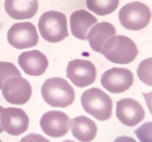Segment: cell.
Wrapping results in <instances>:
<instances>
[{"label":"cell","mask_w":152,"mask_h":142,"mask_svg":"<svg viewBox=\"0 0 152 142\" xmlns=\"http://www.w3.org/2000/svg\"><path fill=\"white\" fill-rule=\"evenodd\" d=\"M42 97L53 107L65 108L75 101V91L65 79L52 77L46 80L41 88Z\"/></svg>","instance_id":"cell-1"},{"label":"cell","mask_w":152,"mask_h":142,"mask_svg":"<svg viewBox=\"0 0 152 142\" xmlns=\"http://www.w3.org/2000/svg\"><path fill=\"white\" fill-rule=\"evenodd\" d=\"M101 54L112 63L127 64L134 61L138 50L131 39L124 35H118L105 42Z\"/></svg>","instance_id":"cell-2"},{"label":"cell","mask_w":152,"mask_h":142,"mask_svg":"<svg viewBox=\"0 0 152 142\" xmlns=\"http://www.w3.org/2000/svg\"><path fill=\"white\" fill-rule=\"evenodd\" d=\"M84 110L100 121L109 119L112 115L113 103L110 95L99 88L86 90L81 97Z\"/></svg>","instance_id":"cell-3"},{"label":"cell","mask_w":152,"mask_h":142,"mask_svg":"<svg viewBox=\"0 0 152 142\" xmlns=\"http://www.w3.org/2000/svg\"><path fill=\"white\" fill-rule=\"evenodd\" d=\"M38 25L42 38L50 43L61 42L69 35L66 17L59 12L51 10L44 13Z\"/></svg>","instance_id":"cell-4"},{"label":"cell","mask_w":152,"mask_h":142,"mask_svg":"<svg viewBox=\"0 0 152 142\" xmlns=\"http://www.w3.org/2000/svg\"><path fill=\"white\" fill-rule=\"evenodd\" d=\"M149 7L140 2H132L122 7L118 13L121 25L129 30L144 28L151 20Z\"/></svg>","instance_id":"cell-5"},{"label":"cell","mask_w":152,"mask_h":142,"mask_svg":"<svg viewBox=\"0 0 152 142\" xmlns=\"http://www.w3.org/2000/svg\"><path fill=\"white\" fill-rule=\"evenodd\" d=\"M7 41L18 50L35 47L38 43L39 36L34 25L30 22L16 23L8 30Z\"/></svg>","instance_id":"cell-6"},{"label":"cell","mask_w":152,"mask_h":142,"mask_svg":"<svg viewBox=\"0 0 152 142\" xmlns=\"http://www.w3.org/2000/svg\"><path fill=\"white\" fill-rule=\"evenodd\" d=\"M2 90L4 98L12 105L25 104L32 95V88L29 82L18 76L7 80L3 84Z\"/></svg>","instance_id":"cell-7"},{"label":"cell","mask_w":152,"mask_h":142,"mask_svg":"<svg viewBox=\"0 0 152 142\" xmlns=\"http://www.w3.org/2000/svg\"><path fill=\"white\" fill-rule=\"evenodd\" d=\"M67 77L76 87L84 88L92 84L95 81L96 68L88 60L74 59L69 62Z\"/></svg>","instance_id":"cell-8"},{"label":"cell","mask_w":152,"mask_h":142,"mask_svg":"<svg viewBox=\"0 0 152 142\" xmlns=\"http://www.w3.org/2000/svg\"><path fill=\"white\" fill-rule=\"evenodd\" d=\"M102 86L112 93H123L131 88L133 83V74L128 69L111 68L102 76Z\"/></svg>","instance_id":"cell-9"},{"label":"cell","mask_w":152,"mask_h":142,"mask_svg":"<svg viewBox=\"0 0 152 142\" xmlns=\"http://www.w3.org/2000/svg\"><path fill=\"white\" fill-rule=\"evenodd\" d=\"M0 121L4 130L13 136L20 135L26 132L29 125V118L25 111L17 108L2 109Z\"/></svg>","instance_id":"cell-10"},{"label":"cell","mask_w":152,"mask_h":142,"mask_svg":"<svg viewBox=\"0 0 152 142\" xmlns=\"http://www.w3.org/2000/svg\"><path fill=\"white\" fill-rule=\"evenodd\" d=\"M69 118L61 111H50L41 118L40 126L43 132L52 138H61L69 132Z\"/></svg>","instance_id":"cell-11"},{"label":"cell","mask_w":152,"mask_h":142,"mask_svg":"<svg viewBox=\"0 0 152 142\" xmlns=\"http://www.w3.org/2000/svg\"><path fill=\"white\" fill-rule=\"evenodd\" d=\"M116 114L118 119L123 125L134 127L141 122L145 117L143 107L132 98H123L116 103Z\"/></svg>","instance_id":"cell-12"},{"label":"cell","mask_w":152,"mask_h":142,"mask_svg":"<svg viewBox=\"0 0 152 142\" xmlns=\"http://www.w3.org/2000/svg\"><path fill=\"white\" fill-rule=\"evenodd\" d=\"M18 62L26 74L33 76L43 74L48 66L46 55L36 50L22 52L18 57Z\"/></svg>","instance_id":"cell-13"},{"label":"cell","mask_w":152,"mask_h":142,"mask_svg":"<svg viewBox=\"0 0 152 142\" xmlns=\"http://www.w3.org/2000/svg\"><path fill=\"white\" fill-rule=\"evenodd\" d=\"M5 10L7 13L15 20L32 18L38 10L37 0H5Z\"/></svg>","instance_id":"cell-14"},{"label":"cell","mask_w":152,"mask_h":142,"mask_svg":"<svg viewBox=\"0 0 152 142\" xmlns=\"http://www.w3.org/2000/svg\"><path fill=\"white\" fill-rule=\"evenodd\" d=\"M69 20L72 34L76 38L81 40H87L88 30L97 22L94 15L84 10L73 12L70 16Z\"/></svg>","instance_id":"cell-15"},{"label":"cell","mask_w":152,"mask_h":142,"mask_svg":"<svg viewBox=\"0 0 152 142\" xmlns=\"http://www.w3.org/2000/svg\"><path fill=\"white\" fill-rule=\"evenodd\" d=\"M116 34V30L111 23L102 22L91 28L87 35V39L94 51L101 53L105 42Z\"/></svg>","instance_id":"cell-16"},{"label":"cell","mask_w":152,"mask_h":142,"mask_svg":"<svg viewBox=\"0 0 152 142\" xmlns=\"http://www.w3.org/2000/svg\"><path fill=\"white\" fill-rule=\"evenodd\" d=\"M69 127L73 136L80 142H91L96 135V123L86 116H79L71 119Z\"/></svg>","instance_id":"cell-17"},{"label":"cell","mask_w":152,"mask_h":142,"mask_svg":"<svg viewBox=\"0 0 152 142\" xmlns=\"http://www.w3.org/2000/svg\"><path fill=\"white\" fill-rule=\"evenodd\" d=\"M86 2L87 7L100 16L113 13L119 4V0H86Z\"/></svg>","instance_id":"cell-18"},{"label":"cell","mask_w":152,"mask_h":142,"mask_svg":"<svg viewBox=\"0 0 152 142\" xmlns=\"http://www.w3.org/2000/svg\"><path fill=\"white\" fill-rule=\"evenodd\" d=\"M21 76L20 71L10 62L0 61V89L8 79L13 76Z\"/></svg>","instance_id":"cell-19"},{"label":"cell","mask_w":152,"mask_h":142,"mask_svg":"<svg viewBox=\"0 0 152 142\" xmlns=\"http://www.w3.org/2000/svg\"><path fill=\"white\" fill-rule=\"evenodd\" d=\"M137 74L139 79L145 84L152 85L151 73H152V58L146 59L141 61L137 69Z\"/></svg>","instance_id":"cell-20"},{"label":"cell","mask_w":152,"mask_h":142,"mask_svg":"<svg viewBox=\"0 0 152 142\" xmlns=\"http://www.w3.org/2000/svg\"><path fill=\"white\" fill-rule=\"evenodd\" d=\"M2 109H3V108L1 106H0V115H1V111H2ZM4 130L3 129V127H2V125H1V121H0V134L2 133L4 131Z\"/></svg>","instance_id":"cell-21"}]
</instances>
